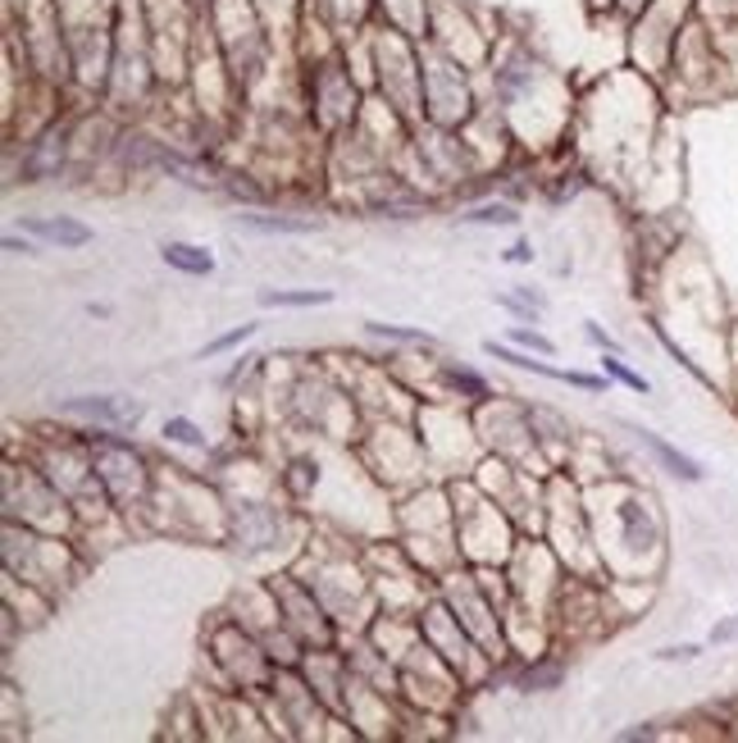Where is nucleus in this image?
<instances>
[{"label":"nucleus","mask_w":738,"mask_h":743,"mask_svg":"<svg viewBox=\"0 0 738 743\" xmlns=\"http://www.w3.org/2000/svg\"><path fill=\"white\" fill-rule=\"evenodd\" d=\"M64 416H87V420H110V424H137L142 406L137 402H114V397H69L60 402Z\"/></svg>","instance_id":"nucleus-1"},{"label":"nucleus","mask_w":738,"mask_h":743,"mask_svg":"<svg viewBox=\"0 0 738 743\" xmlns=\"http://www.w3.org/2000/svg\"><path fill=\"white\" fill-rule=\"evenodd\" d=\"M483 351H488V356H497V361H511L516 370H533V374H543V379H561V383H574V388H589V393H602V379H597V374L552 370V365H543V361H533V356H520V351H511V347H497V343H483Z\"/></svg>","instance_id":"nucleus-2"},{"label":"nucleus","mask_w":738,"mask_h":743,"mask_svg":"<svg viewBox=\"0 0 738 743\" xmlns=\"http://www.w3.org/2000/svg\"><path fill=\"white\" fill-rule=\"evenodd\" d=\"M639 443L661 460V466H666L675 479H683V483H702V466H698V460L689 456V452H679L675 443H666V439H656V433H648V429H639Z\"/></svg>","instance_id":"nucleus-3"},{"label":"nucleus","mask_w":738,"mask_h":743,"mask_svg":"<svg viewBox=\"0 0 738 743\" xmlns=\"http://www.w3.org/2000/svg\"><path fill=\"white\" fill-rule=\"evenodd\" d=\"M242 233H319L315 215H238Z\"/></svg>","instance_id":"nucleus-4"},{"label":"nucleus","mask_w":738,"mask_h":743,"mask_svg":"<svg viewBox=\"0 0 738 743\" xmlns=\"http://www.w3.org/2000/svg\"><path fill=\"white\" fill-rule=\"evenodd\" d=\"M28 233L46 238V242H60V247H87L92 242V228L78 219H28Z\"/></svg>","instance_id":"nucleus-5"},{"label":"nucleus","mask_w":738,"mask_h":743,"mask_svg":"<svg viewBox=\"0 0 738 743\" xmlns=\"http://www.w3.org/2000/svg\"><path fill=\"white\" fill-rule=\"evenodd\" d=\"M160 255H165L169 269H183V274H210V269H215V255L201 251V247H192V242H165Z\"/></svg>","instance_id":"nucleus-6"},{"label":"nucleus","mask_w":738,"mask_h":743,"mask_svg":"<svg viewBox=\"0 0 738 743\" xmlns=\"http://www.w3.org/2000/svg\"><path fill=\"white\" fill-rule=\"evenodd\" d=\"M620 520H625V538L633 548H652L656 543V525H652V516L639 506V502H625L620 506Z\"/></svg>","instance_id":"nucleus-7"},{"label":"nucleus","mask_w":738,"mask_h":743,"mask_svg":"<svg viewBox=\"0 0 738 743\" xmlns=\"http://www.w3.org/2000/svg\"><path fill=\"white\" fill-rule=\"evenodd\" d=\"M60 156H64V142H60V133H46L41 142H37V151L28 160H23V178H41V173H50L60 165Z\"/></svg>","instance_id":"nucleus-8"},{"label":"nucleus","mask_w":738,"mask_h":743,"mask_svg":"<svg viewBox=\"0 0 738 743\" xmlns=\"http://www.w3.org/2000/svg\"><path fill=\"white\" fill-rule=\"evenodd\" d=\"M324 301H334V292H324V288H305V292H274V288H265L261 292V305H324Z\"/></svg>","instance_id":"nucleus-9"},{"label":"nucleus","mask_w":738,"mask_h":743,"mask_svg":"<svg viewBox=\"0 0 738 743\" xmlns=\"http://www.w3.org/2000/svg\"><path fill=\"white\" fill-rule=\"evenodd\" d=\"M165 439H169V443H183V447H206V433H201L187 416L165 420Z\"/></svg>","instance_id":"nucleus-10"},{"label":"nucleus","mask_w":738,"mask_h":743,"mask_svg":"<svg viewBox=\"0 0 738 743\" xmlns=\"http://www.w3.org/2000/svg\"><path fill=\"white\" fill-rule=\"evenodd\" d=\"M602 365H606V374H610V379H620L625 388H633V393H648V388H652V383H648L643 374H633V370H629V365L620 361L616 351H610V361H602Z\"/></svg>","instance_id":"nucleus-11"},{"label":"nucleus","mask_w":738,"mask_h":743,"mask_svg":"<svg viewBox=\"0 0 738 743\" xmlns=\"http://www.w3.org/2000/svg\"><path fill=\"white\" fill-rule=\"evenodd\" d=\"M374 338H388V343H428L424 328H401V324H365Z\"/></svg>","instance_id":"nucleus-12"},{"label":"nucleus","mask_w":738,"mask_h":743,"mask_svg":"<svg viewBox=\"0 0 738 743\" xmlns=\"http://www.w3.org/2000/svg\"><path fill=\"white\" fill-rule=\"evenodd\" d=\"M461 219H465V224H501V228H506V224H516L520 215H516L511 206H479V211H470V215H461Z\"/></svg>","instance_id":"nucleus-13"},{"label":"nucleus","mask_w":738,"mask_h":743,"mask_svg":"<svg viewBox=\"0 0 738 743\" xmlns=\"http://www.w3.org/2000/svg\"><path fill=\"white\" fill-rule=\"evenodd\" d=\"M251 333H256V324H242V328H228V333H223V338H215V343L206 347V356H219V351H233L238 343H246V338H251Z\"/></svg>","instance_id":"nucleus-14"},{"label":"nucleus","mask_w":738,"mask_h":743,"mask_svg":"<svg viewBox=\"0 0 738 743\" xmlns=\"http://www.w3.org/2000/svg\"><path fill=\"white\" fill-rule=\"evenodd\" d=\"M447 379H451L461 393H470V397H488V383H483L479 374H470V370H447Z\"/></svg>","instance_id":"nucleus-15"},{"label":"nucleus","mask_w":738,"mask_h":743,"mask_svg":"<svg viewBox=\"0 0 738 743\" xmlns=\"http://www.w3.org/2000/svg\"><path fill=\"white\" fill-rule=\"evenodd\" d=\"M511 343H520V347H533L539 356H552L556 347L543 338V333H533V328H511Z\"/></svg>","instance_id":"nucleus-16"},{"label":"nucleus","mask_w":738,"mask_h":743,"mask_svg":"<svg viewBox=\"0 0 738 743\" xmlns=\"http://www.w3.org/2000/svg\"><path fill=\"white\" fill-rule=\"evenodd\" d=\"M552 684H561V671H556V666H547V671H529L524 680H520V688H552Z\"/></svg>","instance_id":"nucleus-17"},{"label":"nucleus","mask_w":738,"mask_h":743,"mask_svg":"<svg viewBox=\"0 0 738 743\" xmlns=\"http://www.w3.org/2000/svg\"><path fill=\"white\" fill-rule=\"evenodd\" d=\"M693 657H702L698 644H675V648H661V652H656V661H693Z\"/></svg>","instance_id":"nucleus-18"},{"label":"nucleus","mask_w":738,"mask_h":743,"mask_svg":"<svg viewBox=\"0 0 738 743\" xmlns=\"http://www.w3.org/2000/svg\"><path fill=\"white\" fill-rule=\"evenodd\" d=\"M711 644H738V616L711 625Z\"/></svg>","instance_id":"nucleus-19"},{"label":"nucleus","mask_w":738,"mask_h":743,"mask_svg":"<svg viewBox=\"0 0 738 743\" xmlns=\"http://www.w3.org/2000/svg\"><path fill=\"white\" fill-rule=\"evenodd\" d=\"M506 261H511V265H529V261H533V251H529L524 242H516L511 251H506Z\"/></svg>","instance_id":"nucleus-20"},{"label":"nucleus","mask_w":738,"mask_h":743,"mask_svg":"<svg viewBox=\"0 0 738 743\" xmlns=\"http://www.w3.org/2000/svg\"><path fill=\"white\" fill-rule=\"evenodd\" d=\"M616 739H625V743H633V739H656V730H652V726H633V730H620Z\"/></svg>","instance_id":"nucleus-21"},{"label":"nucleus","mask_w":738,"mask_h":743,"mask_svg":"<svg viewBox=\"0 0 738 743\" xmlns=\"http://www.w3.org/2000/svg\"><path fill=\"white\" fill-rule=\"evenodd\" d=\"M589 338H593L597 347H606V351H616V356H620V347H616V343H610V338H606V333H602L597 324H589Z\"/></svg>","instance_id":"nucleus-22"},{"label":"nucleus","mask_w":738,"mask_h":743,"mask_svg":"<svg viewBox=\"0 0 738 743\" xmlns=\"http://www.w3.org/2000/svg\"><path fill=\"white\" fill-rule=\"evenodd\" d=\"M5 251H14V255H28V251H33V242H28V238H5Z\"/></svg>","instance_id":"nucleus-23"}]
</instances>
